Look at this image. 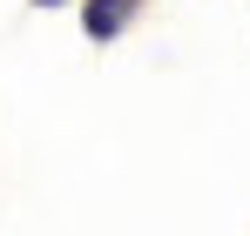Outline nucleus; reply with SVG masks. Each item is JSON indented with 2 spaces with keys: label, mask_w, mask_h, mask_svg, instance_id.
Returning <instances> with one entry per match:
<instances>
[{
  "label": "nucleus",
  "mask_w": 250,
  "mask_h": 236,
  "mask_svg": "<svg viewBox=\"0 0 250 236\" xmlns=\"http://www.w3.org/2000/svg\"><path fill=\"white\" fill-rule=\"evenodd\" d=\"M41 7H47V0H41Z\"/></svg>",
  "instance_id": "obj_2"
},
{
  "label": "nucleus",
  "mask_w": 250,
  "mask_h": 236,
  "mask_svg": "<svg viewBox=\"0 0 250 236\" xmlns=\"http://www.w3.org/2000/svg\"><path fill=\"white\" fill-rule=\"evenodd\" d=\"M128 7L135 0H88V14H82V27L95 40H108V34H122V20H128Z\"/></svg>",
  "instance_id": "obj_1"
}]
</instances>
